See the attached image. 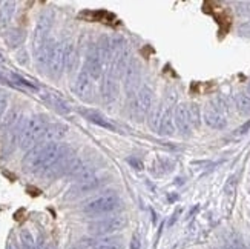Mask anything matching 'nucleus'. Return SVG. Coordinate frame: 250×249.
<instances>
[{
    "label": "nucleus",
    "mask_w": 250,
    "mask_h": 249,
    "mask_svg": "<svg viewBox=\"0 0 250 249\" xmlns=\"http://www.w3.org/2000/svg\"><path fill=\"white\" fill-rule=\"evenodd\" d=\"M66 153L68 148H64L62 143H37L26 153L21 166L26 172L45 174Z\"/></svg>",
    "instance_id": "f257e3e1"
},
{
    "label": "nucleus",
    "mask_w": 250,
    "mask_h": 249,
    "mask_svg": "<svg viewBox=\"0 0 250 249\" xmlns=\"http://www.w3.org/2000/svg\"><path fill=\"white\" fill-rule=\"evenodd\" d=\"M48 128V120L46 115H34L23 125L19 134V146L20 149H29L34 148L43 137Z\"/></svg>",
    "instance_id": "f03ea898"
},
{
    "label": "nucleus",
    "mask_w": 250,
    "mask_h": 249,
    "mask_svg": "<svg viewBox=\"0 0 250 249\" xmlns=\"http://www.w3.org/2000/svg\"><path fill=\"white\" fill-rule=\"evenodd\" d=\"M120 204H122V200L118 197V194L109 191V192L103 194V196L95 197L91 202L83 204L82 209L88 215H102V214H109V212L118 209Z\"/></svg>",
    "instance_id": "7ed1b4c3"
},
{
    "label": "nucleus",
    "mask_w": 250,
    "mask_h": 249,
    "mask_svg": "<svg viewBox=\"0 0 250 249\" xmlns=\"http://www.w3.org/2000/svg\"><path fill=\"white\" fill-rule=\"evenodd\" d=\"M127 220L123 215H115V217H107L102 220H95L89 223L88 231L95 237H109L114 232H118L126 228Z\"/></svg>",
    "instance_id": "20e7f679"
},
{
    "label": "nucleus",
    "mask_w": 250,
    "mask_h": 249,
    "mask_svg": "<svg viewBox=\"0 0 250 249\" xmlns=\"http://www.w3.org/2000/svg\"><path fill=\"white\" fill-rule=\"evenodd\" d=\"M51 26H52V14L51 13L42 14L37 22V25H36L34 36H32V49H34L36 56L39 54V51L46 45Z\"/></svg>",
    "instance_id": "39448f33"
},
{
    "label": "nucleus",
    "mask_w": 250,
    "mask_h": 249,
    "mask_svg": "<svg viewBox=\"0 0 250 249\" xmlns=\"http://www.w3.org/2000/svg\"><path fill=\"white\" fill-rule=\"evenodd\" d=\"M150 106H152V90L145 86L135 95V100L132 105V115L137 122L145 120L147 113L150 111Z\"/></svg>",
    "instance_id": "423d86ee"
},
{
    "label": "nucleus",
    "mask_w": 250,
    "mask_h": 249,
    "mask_svg": "<svg viewBox=\"0 0 250 249\" xmlns=\"http://www.w3.org/2000/svg\"><path fill=\"white\" fill-rule=\"evenodd\" d=\"M104 60L103 57L100 56L99 49L97 46H94L89 52L88 56H86V62H84V71L89 74V77L92 80H100L103 77V72H104Z\"/></svg>",
    "instance_id": "0eeeda50"
},
{
    "label": "nucleus",
    "mask_w": 250,
    "mask_h": 249,
    "mask_svg": "<svg viewBox=\"0 0 250 249\" xmlns=\"http://www.w3.org/2000/svg\"><path fill=\"white\" fill-rule=\"evenodd\" d=\"M48 72L52 79H59L64 69V43H56L48 60Z\"/></svg>",
    "instance_id": "6e6552de"
},
{
    "label": "nucleus",
    "mask_w": 250,
    "mask_h": 249,
    "mask_svg": "<svg viewBox=\"0 0 250 249\" xmlns=\"http://www.w3.org/2000/svg\"><path fill=\"white\" fill-rule=\"evenodd\" d=\"M75 94L83 102H91L94 97V80L84 69L79 72L77 80H75Z\"/></svg>",
    "instance_id": "1a4fd4ad"
},
{
    "label": "nucleus",
    "mask_w": 250,
    "mask_h": 249,
    "mask_svg": "<svg viewBox=\"0 0 250 249\" xmlns=\"http://www.w3.org/2000/svg\"><path fill=\"white\" fill-rule=\"evenodd\" d=\"M173 123L175 128L181 133V136L188 137L192 134V123L189 120V114H188V103H181L175 108L173 111Z\"/></svg>",
    "instance_id": "9d476101"
},
{
    "label": "nucleus",
    "mask_w": 250,
    "mask_h": 249,
    "mask_svg": "<svg viewBox=\"0 0 250 249\" xmlns=\"http://www.w3.org/2000/svg\"><path fill=\"white\" fill-rule=\"evenodd\" d=\"M203 120H204L206 125H208L209 128H212V129H224L226 125H227L226 114H223L220 110H216L212 103H209L208 108H206Z\"/></svg>",
    "instance_id": "9b49d317"
},
{
    "label": "nucleus",
    "mask_w": 250,
    "mask_h": 249,
    "mask_svg": "<svg viewBox=\"0 0 250 249\" xmlns=\"http://www.w3.org/2000/svg\"><path fill=\"white\" fill-rule=\"evenodd\" d=\"M66 133H68V126H64L62 123L48 125L46 131L39 143H59L60 140L66 136Z\"/></svg>",
    "instance_id": "f8f14e48"
},
{
    "label": "nucleus",
    "mask_w": 250,
    "mask_h": 249,
    "mask_svg": "<svg viewBox=\"0 0 250 249\" xmlns=\"http://www.w3.org/2000/svg\"><path fill=\"white\" fill-rule=\"evenodd\" d=\"M89 245L94 249H125L123 240L118 237H97V239H88Z\"/></svg>",
    "instance_id": "ddd939ff"
},
{
    "label": "nucleus",
    "mask_w": 250,
    "mask_h": 249,
    "mask_svg": "<svg viewBox=\"0 0 250 249\" xmlns=\"http://www.w3.org/2000/svg\"><path fill=\"white\" fill-rule=\"evenodd\" d=\"M103 180L102 179H95L92 181H86V183H75V185L71 188V196H82V194H86V192H91V191H95L97 188L102 186Z\"/></svg>",
    "instance_id": "4468645a"
},
{
    "label": "nucleus",
    "mask_w": 250,
    "mask_h": 249,
    "mask_svg": "<svg viewBox=\"0 0 250 249\" xmlns=\"http://www.w3.org/2000/svg\"><path fill=\"white\" fill-rule=\"evenodd\" d=\"M102 94H103V99L106 102H112L117 99V94H118V85H117V80L109 77L107 75L106 80L103 82V86H102Z\"/></svg>",
    "instance_id": "2eb2a0df"
},
{
    "label": "nucleus",
    "mask_w": 250,
    "mask_h": 249,
    "mask_svg": "<svg viewBox=\"0 0 250 249\" xmlns=\"http://www.w3.org/2000/svg\"><path fill=\"white\" fill-rule=\"evenodd\" d=\"M160 133L163 136H172L175 133V123H173V113L172 108H167L166 113L163 114L161 122H160Z\"/></svg>",
    "instance_id": "dca6fc26"
},
{
    "label": "nucleus",
    "mask_w": 250,
    "mask_h": 249,
    "mask_svg": "<svg viewBox=\"0 0 250 249\" xmlns=\"http://www.w3.org/2000/svg\"><path fill=\"white\" fill-rule=\"evenodd\" d=\"M80 113L84 115V118H88V120H89L91 123L99 125V126H102V128H104V129H109V131H115V126H114L109 120H106V118H104L102 114L95 113V111H86V110H83V111H80Z\"/></svg>",
    "instance_id": "f3484780"
},
{
    "label": "nucleus",
    "mask_w": 250,
    "mask_h": 249,
    "mask_svg": "<svg viewBox=\"0 0 250 249\" xmlns=\"http://www.w3.org/2000/svg\"><path fill=\"white\" fill-rule=\"evenodd\" d=\"M138 80H140L138 65L134 63L132 67H129L127 71H126V91H127V94L135 91V88L138 86Z\"/></svg>",
    "instance_id": "a211bd4d"
},
{
    "label": "nucleus",
    "mask_w": 250,
    "mask_h": 249,
    "mask_svg": "<svg viewBox=\"0 0 250 249\" xmlns=\"http://www.w3.org/2000/svg\"><path fill=\"white\" fill-rule=\"evenodd\" d=\"M77 65V49L72 42L64 43V68L66 71H72Z\"/></svg>",
    "instance_id": "6ab92c4d"
},
{
    "label": "nucleus",
    "mask_w": 250,
    "mask_h": 249,
    "mask_svg": "<svg viewBox=\"0 0 250 249\" xmlns=\"http://www.w3.org/2000/svg\"><path fill=\"white\" fill-rule=\"evenodd\" d=\"M3 39H5L6 45L9 48H16V46H19V45H21V43H23V40H25V32L21 31V29H17V28L8 29L5 34H3Z\"/></svg>",
    "instance_id": "aec40b11"
},
{
    "label": "nucleus",
    "mask_w": 250,
    "mask_h": 249,
    "mask_svg": "<svg viewBox=\"0 0 250 249\" xmlns=\"http://www.w3.org/2000/svg\"><path fill=\"white\" fill-rule=\"evenodd\" d=\"M235 106H236V111L243 117H249L250 115V95L247 92H238L235 95Z\"/></svg>",
    "instance_id": "412c9836"
},
{
    "label": "nucleus",
    "mask_w": 250,
    "mask_h": 249,
    "mask_svg": "<svg viewBox=\"0 0 250 249\" xmlns=\"http://www.w3.org/2000/svg\"><path fill=\"white\" fill-rule=\"evenodd\" d=\"M72 177H74L75 183H86V181H92L95 179H99V177H97V172H95L94 168L84 166V165L77 172H75Z\"/></svg>",
    "instance_id": "4be33fe9"
},
{
    "label": "nucleus",
    "mask_w": 250,
    "mask_h": 249,
    "mask_svg": "<svg viewBox=\"0 0 250 249\" xmlns=\"http://www.w3.org/2000/svg\"><path fill=\"white\" fill-rule=\"evenodd\" d=\"M188 114H189V120L192 123V128H200L203 115H201V110L197 103H188Z\"/></svg>",
    "instance_id": "5701e85b"
},
{
    "label": "nucleus",
    "mask_w": 250,
    "mask_h": 249,
    "mask_svg": "<svg viewBox=\"0 0 250 249\" xmlns=\"http://www.w3.org/2000/svg\"><path fill=\"white\" fill-rule=\"evenodd\" d=\"M20 243H21V249H39L34 237H32V234L28 229L20 231Z\"/></svg>",
    "instance_id": "b1692460"
},
{
    "label": "nucleus",
    "mask_w": 250,
    "mask_h": 249,
    "mask_svg": "<svg viewBox=\"0 0 250 249\" xmlns=\"http://www.w3.org/2000/svg\"><path fill=\"white\" fill-rule=\"evenodd\" d=\"M14 6H16L14 2H5L2 5V8H0V23H2V25L8 23V22L11 20V17H13Z\"/></svg>",
    "instance_id": "393cba45"
},
{
    "label": "nucleus",
    "mask_w": 250,
    "mask_h": 249,
    "mask_svg": "<svg viewBox=\"0 0 250 249\" xmlns=\"http://www.w3.org/2000/svg\"><path fill=\"white\" fill-rule=\"evenodd\" d=\"M17 118H19V111L16 110V108H13L11 111H8V114L5 115V118L2 120V125H0L2 131H6V129L13 128L17 123Z\"/></svg>",
    "instance_id": "a878e982"
},
{
    "label": "nucleus",
    "mask_w": 250,
    "mask_h": 249,
    "mask_svg": "<svg viewBox=\"0 0 250 249\" xmlns=\"http://www.w3.org/2000/svg\"><path fill=\"white\" fill-rule=\"evenodd\" d=\"M46 100L52 105V108H56V110H59L60 113H68V111H69L68 103H66V102H63V100L60 99V97H57V95L49 94V95H46Z\"/></svg>",
    "instance_id": "bb28decb"
},
{
    "label": "nucleus",
    "mask_w": 250,
    "mask_h": 249,
    "mask_svg": "<svg viewBox=\"0 0 250 249\" xmlns=\"http://www.w3.org/2000/svg\"><path fill=\"white\" fill-rule=\"evenodd\" d=\"M8 106V94L5 91H0V122L3 120V114Z\"/></svg>",
    "instance_id": "cd10ccee"
},
{
    "label": "nucleus",
    "mask_w": 250,
    "mask_h": 249,
    "mask_svg": "<svg viewBox=\"0 0 250 249\" xmlns=\"http://www.w3.org/2000/svg\"><path fill=\"white\" fill-rule=\"evenodd\" d=\"M235 189H236V177L233 176L227 180L226 186H224V192L227 194V196H232V194L235 192Z\"/></svg>",
    "instance_id": "c85d7f7f"
},
{
    "label": "nucleus",
    "mask_w": 250,
    "mask_h": 249,
    "mask_svg": "<svg viewBox=\"0 0 250 249\" xmlns=\"http://www.w3.org/2000/svg\"><path fill=\"white\" fill-rule=\"evenodd\" d=\"M13 79L19 83V85H21V86H25V88H29V90H32V91H36L37 90V86L36 85H32V83H29L28 80H25V79H21L20 75H13Z\"/></svg>",
    "instance_id": "c756f323"
},
{
    "label": "nucleus",
    "mask_w": 250,
    "mask_h": 249,
    "mask_svg": "<svg viewBox=\"0 0 250 249\" xmlns=\"http://www.w3.org/2000/svg\"><path fill=\"white\" fill-rule=\"evenodd\" d=\"M127 163H129V165H132V168H134V169H137V171L143 169V161H141L140 158L130 157V158H127Z\"/></svg>",
    "instance_id": "7c9ffc66"
},
{
    "label": "nucleus",
    "mask_w": 250,
    "mask_h": 249,
    "mask_svg": "<svg viewBox=\"0 0 250 249\" xmlns=\"http://www.w3.org/2000/svg\"><path fill=\"white\" fill-rule=\"evenodd\" d=\"M141 248V240H140V235L135 232L132 235V240H130V249H140Z\"/></svg>",
    "instance_id": "2f4dec72"
},
{
    "label": "nucleus",
    "mask_w": 250,
    "mask_h": 249,
    "mask_svg": "<svg viewBox=\"0 0 250 249\" xmlns=\"http://www.w3.org/2000/svg\"><path fill=\"white\" fill-rule=\"evenodd\" d=\"M249 131H250V120H249L247 123H244L243 126L238 128L236 131H235V134H236V136H243V134H247Z\"/></svg>",
    "instance_id": "473e14b6"
},
{
    "label": "nucleus",
    "mask_w": 250,
    "mask_h": 249,
    "mask_svg": "<svg viewBox=\"0 0 250 249\" xmlns=\"http://www.w3.org/2000/svg\"><path fill=\"white\" fill-rule=\"evenodd\" d=\"M240 32H243V34H250V20L241 25V28H240Z\"/></svg>",
    "instance_id": "72a5a7b5"
}]
</instances>
